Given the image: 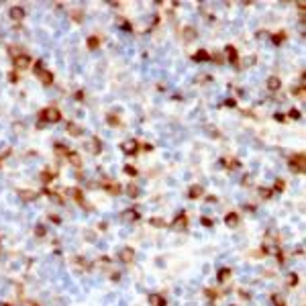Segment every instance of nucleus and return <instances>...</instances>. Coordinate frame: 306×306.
<instances>
[{
  "mask_svg": "<svg viewBox=\"0 0 306 306\" xmlns=\"http://www.w3.org/2000/svg\"><path fill=\"white\" fill-rule=\"evenodd\" d=\"M153 222H155V227H161L163 221H159V218H153Z\"/></svg>",
  "mask_w": 306,
  "mask_h": 306,
  "instance_id": "11",
  "label": "nucleus"
},
{
  "mask_svg": "<svg viewBox=\"0 0 306 306\" xmlns=\"http://www.w3.org/2000/svg\"><path fill=\"white\" fill-rule=\"evenodd\" d=\"M43 116H45L47 120H51V123H55V120H59V112H57L55 108H47V110L43 112Z\"/></svg>",
  "mask_w": 306,
  "mask_h": 306,
  "instance_id": "1",
  "label": "nucleus"
},
{
  "mask_svg": "<svg viewBox=\"0 0 306 306\" xmlns=\"http://www.w3.org/2000/svg\"><path fill=\"white\" fill-rule=\"evenodd\" d=\"M200 194H202V188H200V186H196V188H192L190 196H200Z\"/></svg>",
  "mask_w": 306,
  "mask_h": 306,
  "instance_id": "9",
  "label": "nucleus"
},
{
  "mask_svg": "<svg viewBox=\"0 0 306 306\" xmlns=\"http://www.w3.org/2000/svg\"><path fill=\"white\" fill-rule=\"evenodd\" d=\"M135 147H137V145H135V141H129V143H125V151H135Z\"/></svg>",
  "mask_w": 306,
  "mask_h": 306,
  "instance_id": "7",
  "label": "nucleus"
},
{
  "mask_svg": "<svg viewBox=\"0 0 306 306\" xmlns=\"http://www.w3.org/2000/svg\"><path fill=\"white\" fill-rule=\"evenodd\" d=\"M227 276H229V272H227V269H222V272H221V276H218V280H221V282H225V280H227Z\"/></svg>",
  "mask_w": 306,
  "mask_h": 306,
  "instance_id": "10",
  "label": "nucleus"
},
{
  "mask_svg": "<svg viewBox=\"0 0 306 306\" xmlns=\"http://www.w3.org/2000/svg\"><path fill=\"white\" fill-rule=\"evenodd\" d=\"M237 222V214H227V225H235Z\"/></svg>",
  "mask_w": 306,
  "mask_h": 306,
  "instance_id": "8",
  "label": "nucleus"
},
{
  "mask_svg": "<svg viewBox=\"0 0 306 306\" xmlns=\"http://www.w3.org/2000/svg\"><path fill=\"white\" fill-rule=\"evenodd\" d=\"M120 259H123V261H131V259H133V251H131V249H123Z\"/></svg>",
  "mask_w": 306,
  "mask_h": 306,
  "instance_id": "5",
  "label": "nucleus"
},
{
  "mask_svg": "<svg viewBox=\"0 0 306 306\" xmlns=\"http://www.w3.org/2000/svg\"><path fill=\"white\" fill-rule=\"evenodd\" d=\"M15 63L19 65V68H27V65H29V57H27V55H20V57L15 59Z\"/></svg>",
  "mask_w": 306,
  "mask_h": 306,
  "instance_id": "4",
  "label": "nucleus"
},
{
  "mask_svg": "<svg viewBox=\"0 0 306 306\" xmlns=\"http://www.w3.org/2000/svg\"><path fill=\"white\" fill-rule=\"evenodd\" d=\"M149 302H151V306H165V300H163L159 294H151V296H149Z\"/></svg>",
  "mask_w": 306,
  "mask_h": 306,
  "instance_id": "2",
  "label": "nucleus"
},
{
  "mask_svg": "<svg viewBox=\"0 0 306 306\" xmlns=\"http://www.w3.org/2000/svg\"><path fill=\"white\" fill-rule=\"evenodd\" d=\"M280 80H278V78H269V80H267V88H269V90H272V92H276V90H280Z\"/></svg>",
  "mask_w": 306,
  "mask_h": 306,
  "instance_id": "3",
  "label": "nucleus"
},
{
  "mask_svg": "<svg viewBox=\"0 0 306 306\" xmlns=\"http://www.w3.org/2000/svg\"><path fill=\"white\" fill-rule=\"evenodd\" d=\"M10 16H12V19H23V10L20 8H12L10 10Z\"/></svg>",
  "mask_w": 306,
  "mask_h": 306,
  "instance_id": "6",
  "label": "nucleus"
}]
</instances>
